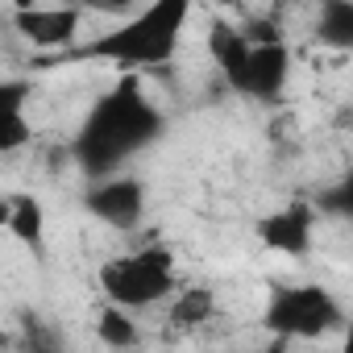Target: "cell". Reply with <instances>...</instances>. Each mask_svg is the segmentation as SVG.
<instances>
[{"label":"cell","mask_w":353,"mask_h":353,"mask_svg":"<svg viewBox=\"0 0 353 353\" xmlns=\"http://www.w3.org/2000/svg\"><path fill=\"white\" fill-rule=\"evenodd\" d=\"M34 137V125H30V112H0V158L5 154H17L21 145H30Z\"/></svg>","instance_id":"obj_13"},{"label":"cell","mask_w":353,"mask_h":353,"mask_svg":"<svg viewBox=\"0 0 353 353\" xmlns=\"http://www.w3.org/2000/svg\"><path fill=\"white\" fill-rule=\"evenodd\" d=\"M96 336L108 349L125 353V349H133L141 341V328H137V316H129V312H121L112 303H100V312H96Z\"/></svg>","instance_id":"obj_11"},{"label":"cell","mask_w":353,"mask_h":353,"mask_svg":"<svg viewBox=\"0 0 353 353\" xmlns=\"http://www.w3.org/2000/svg\"><path fill=\"white\" fill-rule=\"evenodd\" d=\"M262 328L270 332V341H283V345L320 341V336L345 328V303L320 283H287V287L270 291Z\"/></svg>","instance_id":"obj_5"},{"label":"cell","mask_w":353,"mask_h":353,"mask_svg":"<svg viewBox=\"0 0 353 353\" xmlns=\"http://www.w3.org/2000/svg\"><path fill=\"white\" fill-rule=\"evenodd\" d=\"M0 225H5L21 245L30 250H42V233H46V212L38 204V196H9L0 204Z\"/></svg>","instance_id":"obj_9"},{"label":"cell","mask_w":353,"mask_h":353,"mask_svg":"<svg viewBox=\"0 0 353 353\" xmlns=\"http://www.w3.org/2000/svg\"><path fill=\"white\" fill-rule=\"evenodd\" d=\"M212 312H216V299H212V291H204V287H188V291H174V295H170V320L179 324V328H196V324H204Z\"/></svg>","instance_id":"obj_12"},{"label":"cell","mask_w":353,"mask_h":353,"mask_svg":"<svg viewBox=\"0 0 353 353\" xmlns=\"http://www.w3.org/2000/svg\"><path fill=\"white\" fill-rule=\"evenodd\" d=\"M26 104H30L26 79H0V112H21Z\"/></svg>","instance_id":"obj_14"},{"label":"cell","mask_w":353,"mask_h":353,"mask_svg":"<svg viewBox=\"0 0 353 353\" xmlns=\"http://www.w3.org/2000/svg\"><path fill=\"white\" fill-rule=\"evenodd\" d=\"M188 21H192L188 0H154V5L133 9L117 26L88 38L79 46V54L96 59V63H108V67H117L125 75L154 71V67H166L174 54H179Z\"/></svg>","instance_id":"obj_3"},{"label":"cell","mask_w":353,"mask_h":353,"mask_svg":"<svg viewBox=\"0 0 353 353\" xmlns=\"http://www.w3.org/2000/svg\"><path fill=\"white\" fill-rule=\"evenodd\" d=\"M208 50L221 67V79L233 96L254 100V104H279L283 92L291 88V46L270 21L254 26H212L208 30Z\"/></svg>","instance_id":"obj_2"},{"label":"cell","mask_w":353,"mask_h":353,"mask_svg":"<svg viewBox=\"0 0 353 353\" xmlns=\"http://www.w3.org/2000/svg\"><path fill=\"white\" fill-rule=\"evenodd\" d=\"M250 353H291V345H283V341H266L262 349H250Z\"/></svg>","instance_id":"obj_15"},{"label":"cell","mask_w":353,"mask_h":353,"mask_svg":"<svg viewBox=\"0 0 353 353\" xmlns=\"http://www.w3.org/2000/svg\"><path fill=\"white\" fill-rule=\"evenodd\" d=\"M13 30L34 50H67V46L79 42L83 9H71V5H30V9L13 13Z\"/></svg>","instance_id":"obj_7"},{"label":"cell","mask_w":353,"mask_h":353,"mask_svg":"<svg viewBox=\"0 0 353 353\" xmlns=\"http://www.w3.org/2000/svg\"><path fill=\"white\" fill-rule=\"evenodd\" d=\"M162 133H166V112L158 108V100L145 92L137 75H121L83 112L71 137V158L88 179H104V174L129 170V162L141 158Z\"/></svg>","instance_id":"obj_1"},{"label":"cell","mask_w":353,"mask_h":353,"mask_svg":"<svg viewBox=\"0 0 353 353\" xmlns=\"http://www.w3.org/2000/svg\"><path fill=\"white\" fill-rule=\"evenodd\" d=\"M258 237H262L266 250H274L283 258H303L316 245V208L303 204V200L283 204V208H274L258 221Z\"/></svg>","instance_id":"obj_8"},{"label":"cell","mask_w":353,"mask_h":353,"mask_svg":"<svg viewBox=\"0 0 353 353\" xmlns=\"http://www.w3.org/2000/svg\"><path fill=\"white\" fill-rule=\"evenodd\" d=\"M96 283H100L104 303L129 316H141L150 307L170 303V295L179 291V262H174V254L162 241H145V245L112 254L100 266Z\"/></svg>","instance_id":"obj_4"},{"label":"cell","mask_w":353,"mask_h":353,"mask_svg":"<svg viewBox=\"0 0 353 353\" xmlns=\"http://www.w3.org/2000/svg\"><path fill=\"white\" fill-rule=\"evenodd\" d=\"M83 208L112 233H137L145 221V183L137 174H104V179H88Z\"/></svg>","instance_id":"obj_6"},{"label":"cell","mask_w":353,"mask_h":353,"mask_svg":"<svg viewBox=\"0 0 353 353\" xmlns=\"http://www.w3.org/2000/svg\"><path fill=\"white\" fill-rule=\"evenodd\" d=\"M316 38H320V46L349 50L353 46V5H345V0H324L320 13H316Z\"/></svg>","instance_id":"obj_10"}]
</instances>
